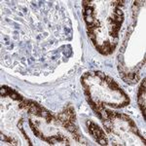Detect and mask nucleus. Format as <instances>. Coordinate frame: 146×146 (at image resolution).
I'll return each mask as SVG.
<instances>
[{
	"label": "nucleus",
	"mask_w": 146,
	"mask_h": 146,
	"mask_svg": "<svg viewBox=\"0 0 146 146\" xmlns=\"http://www.w3.org/2000/svg\"><path fill=\"white\" fill-rule=\"evenodd\" d=\"M86 125H87V128H88L89 133H90L92 136L95 138V140L96 142H98L100 145L108 144V140H107V137L104 135V131H103L98 125H96L94 122L90 121V120H88V121L86 122Z\"/></svg>",
	"instance_id": "obj_1"
},
{
	"label": "nucleus",
	"mask_w": 146,
	"mask_h": 146,
	"mask_svg": "<svg viewBox=\"0 0 146 146\" xmlns=\"http://www.w3.org/2000/svg\"><path fill=\"white\" fill-rule=\"evenodd\" d=\"M83 16L87 25H92L96 21L95 9L91 1H83Z\"/></svg>",
	"instance_id": "obj_2"
},
{
	"label": "nucleus",
	"mask_w": 146,
	"mask_h": 146,
	"mask_svg": "<svg viewBox=\"0 0 146 146\" xmlns=\"http://www.w3.org/2000/svg\"><path fill=\"white\" fill-rule=\"evenodd\" d=\"M0 93H1L2 96H9V98H13L14 100H18V101H20V102L25 100L20 94H18L15 90L9 88V87H7V86H2L1 90H0Z\"/></svg>",
	"instance_id": "obj_3"
},
{
	"label": "nucleus",
	"mask_w": 146,
	"mask_h": 146,
	"mask_svg": "<svg viewBox=\"0 0 146 146\" xmlns=\"http://www.w3.org/2000/svg\"><path fill=\"white\" fill-rule=\"evenodd\" d=\"M145 79L143 80V82L141 83L139 87V91L137 94V100H138V105L140 107V110L143 114V117L145 118Z\"/></svg>",
	"instance_id": "obj_4"
},
{
	"label": "nucleus",
	"mask_w": 146,
	"mask_h": 146,
	"mask_svg": "<svg viewBox=\"0 0 146 146\" xmlns=\"http://www.w3.org/2000/svg\"><path fill=\"white\" fill-rule=\"evenodd\" d=\"M46 142H48L50 145H54L56 144V142H62L63 144H69V141L64 135H52L50 137H46Z\"/></svg>",
	"instance_id": "obj_5"
},
{
	"label": "nucleus",
	"mask_w": 146,
	"mask_h": 146,
	"mask_svg": "<svg viewBox=\"0 0 146 146\" xmlns=\"http://www.w3.org/2000/svg\"><path fill=\"white\" fill-rule=\"evenodd\" d=\"M29 126H30V129H31L32 133H34V135H36L37 137L41 138V139L44 140V141L46 140V136H44L43 133L40 131V129L37 128V126L35 125V123L33 124V121H32L31 119H29Z\"/></svg>",
	"instance_id": "obj_6"
},
{
	"label": "nucleus",
	"mask_w": 146,
	"mask_h": 146,
	"mask_svg": "<svg viewBox=\"0 0 146 146\" xmlns=\"http://www.w3.org/2000/svg\"><path fill=\"white\" fill-rule=\"evenodd\" d=\"M105 83L108 85V87H109V89H111L112 91H115V92H118L121 90V88L119 87V85L116 83V82L114 81L112 78H110V77H106V79H105Z\"/></svg>",
	"instance_id": "obj_7"
},
{
	"label": "nucleus",
	"mask_w": 146,
	"mask_h": 146,
	"mask_svg": "<svg viewBox=\"0 0 146 146\" xmlns=\"http://www.w3.org/2000/svg\"><path fill=\"white\" fill-rule=\"evenodd\" d=\"M23 119H21L20 121H19V123H18V128L20 129V131H21V133H23V136H25V138L27 140V142H28V144L29 145H32V143H31V141H30L29 139V137L27 136V133L25 131V129H23Z\"/></svg>",
	"instance_id": "obj_8"
},
{
	"label": "nucleus",
	"mask_w": 146,
	"mask_h": 146,
	"mask_svg": "<svg viewBox=\"0 0 146 146\" xmlns=\"http://www.w3.org/2000/svg\"><path fill=\"white\" fill-rule=\"evenodd\" d=\"M1 139L6 141V142H8V143H10V144H13V145H17L18 144V141L16 139H14L13 137H7V136L2 135V133H1Z\"/></svg>",
	"instance_id": "obj_9"
},
{
	"label": "nucleus",
	"mask_w": 146,
	"mask_h": 146,
	"mask_svg": "<svg viewBox=\"0 0 146 146\" xmlns=\"http://www.w3.org/2000/svg\"><path fill=\"white\" fill-rule=\"evenodd\" d=\"M96 73V76H98L100 78L101 81H103V82H105V79H106V75L104 74V73H102V72H100V71H96L95 72Z\"/></svg>",
	"instance_id": "obj_10"
}]
</instances>
